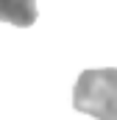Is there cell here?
<instances>
[{"instance_id":"1","label":"cell","mask_w":117,"mask_h":120,"mask_svg":"<svg viewBox=\"0 0 117 120\" xmlns=\"http://www.w3.org/2000/svg\"><path fill=\"white\" fill-rule=\"evenodd\" d=\"M73 106L95 120H117V67L84 70L73 90Z\"/></svg>"},{"instance_id":"2","label":"cell","mask_w":117,"mask_h":120,"mask_svg":"<svg viewBox=\"0 0 117 120\" xmlns=\"http://www.w3.org/2000/svg\"><path fill=\"white\" fill-rule=\"evenodd\" d=\"M0 20L17 28L36 22V0H0Z\"/></svg>"}]
</instances>
